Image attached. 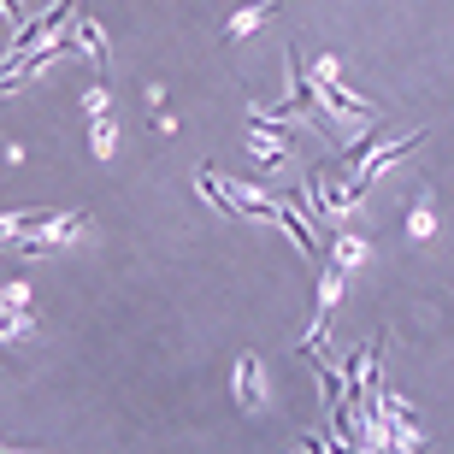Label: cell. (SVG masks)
Returning <instances> with one entry per match:
<instances>
[{"mask_svg": "<svg viewBox=\"0 0 454 454\" xmlns=\"http://www.w3.org/2000/svg\"><path fill=\"white\" fill-rule=\"evenodd\" d=\"M77 35H83L89 48H95V53H89V59H95V66L106 71V42H101V30H95V24H89V18H83V24H77Z\"/></svg>", "mask_w": 454, "mask_h": 454, "instance_id": "5", "label": "cell"}, {"mask_svg": "<svg viewBox=\"0 0 454 454\" xmlns=\"http://www.w3.org/2000/svg\"><path fill=\"white\" fill-rule=\"evenodd\" d=\"M242 402H260V360H254V354H248V360H242Z\"/></svg>", "mask_w": 454, "mask_h": 454, "instance_id": "4", "label": "cell"}, {"mask_svg": "<svg viewBox=\"0 0 454 454\" xmlns=\"http://www.w3.org/2000/svg\"><path fill=\"white\" fill-rule=\"evenodd\" d=\"M271 12V0H260V6H248V12H242V18H236V24H231V35H242V30H248V24H260V18H266Z\"/></svg>", "mask_w": 454, "mask_h": 454, "instance_id": "6", "label": "cell"}, {"mask_svg": "<svg viewBox=\"0 0 454 454\" xmlns=\"http://www.w3.org/2000/svg\"><path fill=\"white\" fill-rule=\"evenodd\" d=\"M313 106V89H307L301 59H289V101H278V113H307Z\"/></svg>", "mask_w": 454, "mask_h": 454, "instance_id": "2", "label": "cell"}, {"mask_svg": "<svg viewBox=\"0 0 454 454\" xmlns=\"http://www.w3.org/2000/svg\"><path fill=\"white\" fill-rule=\"evenodd\" d=\"M419 142H425V130H413V136H407V142H395V148H378V153H372V160H366V177H378V171H384L389 160H402V153H413V148H419Z\"/></svg>", "mask_w": 454, "mask_h": 454, "instance_id": "3", "label": "cell"}, {"mask_svg": "<svg viewBox=\"0 0 454 454\" xmlns=\"http://www.w3.org/2000/svg\"><path fill=\"white\" fill-rule=\"evenodd\" d=\"M71 6H77V0H59V6H48V12L35 18V24H24V30H18V42H12V59H18V53H30L35 42H42V35H53V30H59V24L71 18Z\"/></svg>", "mask_w": 454, "mask_h": 454, "instance_id": "1", "label": "cell"}]
</instances>
